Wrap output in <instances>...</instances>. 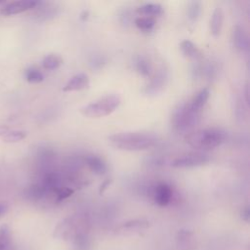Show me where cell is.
Masks as SVG:
<instances>
[{"mask_svg": "<svg viewBox=\"0 0 250 250\" xmlns=\"http://www.w3.org/2000/svg\"><path fill=\"white\" fill-rule=\"evenodd\" d=\"M136 69L138 72L144 76H148L150 74V64L149 62L144 59V58H139L136 61Z\"/></svg>", "mask_w": 250, "mask_h": 250, "instance_id": "603a6c76", "label": "cell"}, {"mask_svg": "<svg viewBox=\"0 0 250 250\" xmlns=\"http://www.w3.org/2000/svg\"><path fill=\"white\" fill-rule=\"evenodd\" d=\"M85 163L87 164L89 169L96 175H104L107 170L104 160L95 154H89L85 156Z\"/></svg>", "mask_w": 250, "mask_h": 250, "instance_id": "8fae6325", "label": "cell"}, {"mask_svg": "<svg viewBox=\"0 0 250 250\" xmlns=\"http://www.w3.org/2000/svg\"><path fill=\"white\" fill-rule=\"evenodd\" d=\"M9 127L5 126V125H0V137H3L8 131H9Z\"/></svg>", "mask_w": 250, "mask_h": 250, "instance_id": "d4e9b609", "label": "cell"}, {"mask_svg": "<svg viewBox=\"0 0 250 250\" xmlns=\"http://www.w3.org/2000/svg\"><path fill=\"white\" fill-rule=\"evenodd\" d=\"M180 50L182 54L188 58L192 60H197L201 57V53L198 48L189 40H184L180 43Z\"/></svg>", "mask_w": 250, "mask_h": 250, "instance_id": "2e32d148", "label": "cell"}, {"mask_svg": "<svg viewBox=\"0 0 250 250\" xmlns=\"http://www.w3.org/2000/svg\"><path fill=\"white\" fill-rule=\"evenodd\" d=\"M57 14V7L53 3L41 2L34 7V15L38 21H48Z\"/></svg>", "mask_w": 250, "mask_h": 250, "instance_id": "9c48e42d", "label": "cell"}, {"mask_svg": "<svg viewBox=\"0 0 250 250\" xmlns=\"http://www.w3.org/2000/svg\"><path fill=\"white\" fill-rule=\"evenodd\" d=\"M109 184H110V181H106V182H104L102 186H101V189H100V192L102 193L108 186H109Z\"/></svg>", "mask_w": 250, "mask_h": 250, "instance_id": "484cf974", "label": "cell"}, {"mask_svg": "<svg viewBox=\"0 0 250 250\" xmlns=\"http://www.w3.org/2000/svg\"><path fill=\"white\" fill-rule=\"evenodd\" d=\"M248 93H249V91H248V86L246 85V87H245V99H246V103L248 104L249 103V98H248Z\"/></svg>", "mask_w": 250, "mask_h": 250, "instance_id": "4316f807", "label": "cell"}, {"mask_svg": "<svg viewBox=\"0 0 250 250\" xmlns=\"http://www.w3.org/2000/svg\"><path fill=\"white\" fill-rule=\"evenodd\" d=\"M15 248L10 227L2 225L0 227V250H14Z\"/></svg>", "mask_w": 250, "mask_h": 250, "instance_id": "5bb4252c", "label": "cell"}, {"mask_svg": "<svg viewBox=\"0 0 250 250\" xmlns=\"http://www.w3.org/2000/svg\"><path fill=\"white\" fill-rule=\"evenodd\" d=\"M38 2L39 1H35V0H20V1L10 2L4 5L1 8L0 12L3 16H13V15L21 14L25 11L34 9V7L38 4Z\"/></svg>", "mask_w": 250, "mask_h": 250, "instance_id": "8992f818", "label": "cell"}, {"mask_svg": "<svg viewBox=\"0 0 250 250\" xmlns=\"http://www.w3.org/2000/svg\"><path fill=\"white\" fill-rule=\"evenodd\" d=\"M172 195L173 191L171 187L165 183L157 185L153 189L154 201L159 206H166L169 204L172 199Z\"/></svg>", "mask_w": 250, "mask_h": 250, "instance_id": "ba28073f", "label": "cell"}, {"mask_svg": "<svg viewBox=\"0 0 250 250\" xmlns=\"http://www.w3.org/2000/svg\"><path fill=\"white\" fill-rule=\"evenodd\" d=\"M210 158L207 154L202 152H188L177 157L172 162V167L174 168H194L207 164Z\"/></svg>", "mask_w": 250, "mask_h": 250, "instance_id": "5b68a950", "label": "cell"}, {"mask_svg": "<svg viewBox=\"0 0 250 250\" xmlns=\"http://www.w3.org/2000/svg\"><path fill=\"white\" fill-rule=\"evenodd\" d=\"M120 104L117 95H106L80 108L82 115L89 118H100L112 113Z\"/></svg>", "mask_w": 250, "mask_h": 250, "instance_id": "3957f363", "label": "cell"}, {"mask_svg": "<svg viewBox=\"0 0 250 250\" xmlns=\"http://www.w3.org/2000/svg\"><path fill=\"white\" fill-rule=\"evenodd\" d=\"M226 134L219 128H205L188 133L185 141L191 147L198 150L213 149L224 143Z\"/></svg>", "mask_w": 250, "mask_h": 250, "instance_id": "7a4b0ae2", "label": "cell"}, {"mask_svg": "<svg viewBox=\"0 0 250 250\" xmlns=\"http://www.w3.org/2000/svg\"><path fill=\"white\" fill-rule=\"evenodd\" d=\"M155 20L154 18H150V17H140L138 19H136L135 21V24L136 26L144 31H149L151 30L154 25H155Z\"/></svg>", "mask_w": 250, "mask_h": 250, "instance_id": "44dd1931", "label": "cell"}, {"mask_svg": "<svg viewBox=\"0 0 250 250\" xmlns=\"http://www.w3.org/2000/svg\"><path fill=\"white\" fill-rule=\"evenodd\" d=\"M231 39H232L233 47L236 50H238L240 52L248 51L249 39H248V35L243 27H241L240 25H235L232 29Z\"/></svg>", "mask_w": 250, "mask_h": 250, "instance_id": "52a82bcc", "label": "cell"}, {"mask_svg": "<svg viewBox=\"0 0 250 250\" xmlns=\"http://www.w3.org/2000/svg\"><path fill=\"white\" fill-rule=\"evenodd\" d=\"M201 13V4L198 1H192L188 6V18L190 21L194 22L199 18Z\"/></svg>", "mask_w": 250, "mask_h": 250, "instance_id": "7402d4cb", "label": "cell"}, {"mask_svg": "<svg viewBox=\"0 0 250 250\" xmlns=\"http://www.w3.org/2000/svg\"><path fill=\"white\" fill-rule=\"evenodd\" d=\"M224 22V13L223 10L217 7L211 16L210 19V32L213 36H218L221 33Z\"/></svg>", "mask_w": 250, "mask_h": 250, "instance_id": "4fadbf2b", "label": "cell"}, {"mask_svg": "<svg viewBox=\"0 0 250 250\" xmlns=\"http://www.w3.org/2000/svg\"><path fill=\"white\" fill-rule=\"evenodd\" d=\"M201 113L193 111L188 103H183L175 108L172 115V124L179 132H187L192 129L200 119Z\"/></svg>", "mask_w": 250, "mask_h": 250, "instance_id": "277c9868", "label": "cell"}, {"mask_svg": "<svg viewBox=\"0 0 250 250\" xmlns=\"http://www.w3.org/2000/svg\"><path fill=\"white\" fill-rule=\"evenodd\" d=\"M210 97V91L209 89L206 87V88H203L201 89L193 98L192 100L188 103L189 104V107L195 111V112H198V113H201L202 112V109L204 107V105L206 104L208 99Z\"/></svg>", "mask_w": 250, "mask_h": 250, "instance_id": "7c38bea8", "label": "cell"}, {"mask_svg": "<svg viewBox=\"0 0 250 250\" xmlns=\"http://www.w3.org/2000/svg\"><path fill=\"white\" fill-rule=\"evenodd\" d=\"M111 146L127 151H139L152 147L156 144V138L148 133L126 132L108 137Z\"/></svg>", "mask_w": 250, "mask_h": 250, "instance_id": "6da1fadb", "label": "cell"}, {"mask_svg": "<svg viewBox=\"0 0 250 250\" xmlns=\"http://www.w3.org/2000/svg\"><path fill=\"white\" fill-rule=\"evenodd\" d=\"M165 81H166V74L164 71H160L158 72L150 81V83L146 86V94H157L158 92H160L164 85H165Z\"/></svg>", "mask_w": 250, "mask_h": 250, "instance_id": "9a60e30c", "label": "cell"}, {"mask_svg": "<svg viewBox=\"0 0 250 250\" xmlns=\"http://www.w3.org/2000/svg\"><path fill=\"white\" fill-rule=\"evenodd\" d=\"M25 80L29 83H40L44 79L43 73L35 66H30L26 68L24 72Z\"/></svg>", "mask_w": 250, "mask_h": 250, "instance_id": "d6986e66", "label": "cell"}, {"mask_svg": "<svg viewBox=\"0 0 250 250\" xmlns=\"http://www.w3.org/2000/svg\"><path fill=\"white\" fill-rule=\"evenodd\" d=\"M9 206L6 202H0V218H2L8 212Z\"/></svg>", "mask_w": 250, "mask_h": 250, "instance_id": "cb8c5ba5", "label": "cell"}, {"mask_svg": "<svg viewBox=\"0 0 250 250\" xmlns=\"http://www.w3.org/2000/svg\"><path fill=\"white\" fill-rule=\"evenodd\" d=\"M137 12L143 17L154 18L162 13V6L157 3H146L140 6L137 9Z\"/></svg>", "mask_w": 250, "mask_h": 250, "instance_id": "e0dca14e", "label": "cell"}, {"mask_svg": "<svg viewBox=\"0 0 250 250\" xmlns=\"http://www.w3.org/2000/svg\"><path fill=\"white\" fill-rule=\"evenodd\" d=\"M62 63V59L57 54H49L44 57L42 65L45 69L54 70L57 69Z\"/></svg>", "mask_w": 250, "mask_h": 250, "instance_id": "ac0fdd59", "label": "cell"}, {"mask_svg": "<svg viewBox=\"0 0 250 250\" xmlns=\"http://www.w3.org/2000/svg\"><path fill=\"white\" fill-rule=\"evenodd\" d=\"M26 137V132L22 130H9L3 137L2 140L6 143H17L23 140Z\"/></svg>", "mask_w": 250, "mask_h": 250, "instance_id": "ffe728a7", "label": "cell"}, {"mask_svg": "<svg viewBox=\"0 0 250 250\" xmlns=\"http://www.w3.org/2000/svg\"><path fill=\"white\" fill-rule=\"evenodd\" d=\"M14 250H17V249H16V248H15V249H14Z\"/></svg>", "mask_w": 250, "mask_h": 250, "instance_id": "83f0119b", "label": "cell"}, {"mask_svg": "<svg viewBox=\"0 0 250 250\" xmlns=\"http://www.w3.org/2000/svg\"><path fill=\"white\" fill-rule=\"evenodd\" d=\"M89 86V78L85 73H77L73 75L63 86V92L80 91Z\"/></svg>", "mask_w": 250, "mask_h": 250, "instance_id": "30bf717a", "label": "cell"}]
</instances>
